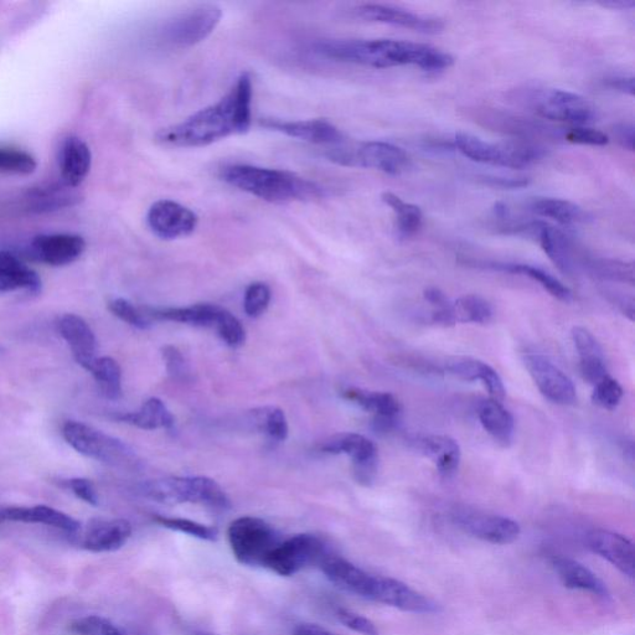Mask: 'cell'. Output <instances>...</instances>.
I'll use <instances>...</instances> for the list:
<instances>
[{
    "mask_svg": "<svg viewBox=\"0 0 635 635\" xmlns=\"http://www.w3.org/2000/svg\"><path fill=\"white\" fill-rule=\"evenodd\" d=\"M252 97V77L249 72H242L219 102L194 113L178 125L160 129L157 142L167 147L199 148L245 134L252 125Z\"/></svg>",
    "mask_w": 635,
    "mask_h": 635,
    "instance_id": "6da1fadb",
    "label": "cell"
},
{
    "mask_svg": "<svg viewBox=\"0 0 635 635\" xmlns=\"http://www.w3.org/2000/svg\"><path fill=\"white\" fill-rule=\"evenodd\" d=\"M220 178L231 187L273 204L314 200L323 195L316 183L287 170L235 164L221 169Z\"/></svg>",
    "mask_w": 635,
    "mask_h": 635,
    "instance_id": "7a4b0ae2",
    "label": "cell"
},
{
    "mask_svg": "<svg viewBox=\"0 0 635 635\" xmlns=\"http://www.w3.org/2000/svg\"><path fill=\"white\" fill-rule=\"evenodd\" d=\"M139 493L153 502L167 505L199 504L214 510H227L231 502L224 489L208 477H169L148 480Z\"/></svg>",
    "mask_w": 635,
    "mask_h": 635,
    "instance_id": "3957f363",
    "label": "cell"
},
{
    "mask_svg": "<svg viewBox=\"0 0 635 635\" xmlns=\"http://www.w3.org/2000/svg\"><path fill=\"white\" fill-rule=\"evenodd\" d=\"M513 100L531 108L544 120L566 122L583 127L596 120V108L585 97L557 89L528 87L516 90Z\"/></svg>",
    "mask_w": 635,
    "mask_h": 635,
    "instance_id": "277c9868",
    "label": "cell"
},
{
    "mask_svg": "<svg viewBox=\"0 0 635 635\" xmlns=\"http://www.w3.org/2000/svg\"><path fill=\"white\" fill-rule=\"evenodd\" d=\"M316 53L324 58L349 63L389 69L402 66L404 41L401 40H324L316 44Z\"/></svg>",
    "mask_w": 635,
    "mask_h": 635,
    "instance_id": "5b68a950",
    "label": "cell"
},
{
    "mask_svg": "<svg viewBox=\"0 0 635 635\" xmlns=\"http://www.w3.org/2000/svg\"><path fill=\"white\" fill-rule=\"evenodd\" d=\"M227 538L236 561L250 567H265L268 556L281 541L272 525L255 516L232 521Z\"/></svg>",
    "mask_w": 635,
    "mask_h": 635,
    "instance_id": "8992f818",
    "label": "cell"
},
{
    "mask_svg": "<svg viewBox=\"0 0 635 635\" xmlns=\"http://www.w3.org/2000/svg\"><path fill=\"white\" fill-rule=\"evenodd\" d=\"M63 436L65 441L82 456L113 467L136 466L137 456L131 447L84 422H66L63 427Z\"/></svg>",
    "mask_w": 635,
    "mask_h": 635,
    "instance_id": "52a82bcc",
    "label": "cell"
},
{
    "mask_svg": "<svg viewBox=\"0 0 635 635\" xmlns=\"http://www.w3.org/2000/svg\"><path fill=\"white\" fill-rule=\"evenodd\" d=\"M454 144L473 162L511 169H523L545 157V149L531 143L494 144L468 133H457Z\"/></svg>",
    "mask_w": 635,
    "mask_h": 635,
    "instance_id": "ba28073f",
    "label": "cell"
},
{
    "mask_svg": "<svg viewBox=\"0 0 635 635\" xmlns=\"http://www.w3.org/2000/svg\"><path fill=\"white\" fill-rule=\"evenodd\" d=\"M327 157L344 167L375 169L389 175H400L410 167V158L404 149L386 142H344L330 148Z\"/></svg>",
    "mask_w": 635,
    "mask_h": 635,
    "instance_id": "9c48e42d",
    "label": "cell"
},
{
    "mask_svg": "<svg viewBox=\"0 0 635 635\" xmlns=\"http://www.w3.org/2000/svg\"><path fill=\"white\" fill-rule=\"evenodd\" d=\"M324 541L313 534H298L281 540L268 556L265 569L283 577H291L319 565L327 556Z\"/></svg>",
    "mask_w": 635,
    "mask_h": 635,
    "instance_id": "30bf717a",
    "label": "cell"
},
{
    "mask_svg": "<svg viewBox=\"0 0 635 635\" xmlns=\"http://www.w3.org/2000/svg\"><path fill=\"white\" fill-rule=\"evenodd\" d=\"M223 18V10L215 4H200L178 15L165 25L164 43L175 48H190L208 38Z\"/></svg>",
    "mask_w": 635,
    "mask_h": 635,
    "instance_id": "8fae6325",
    "label": "cell"
},
{
    "mask_svg": "<svg viewBox=\"0 0 635 635\" xmlns=\"http://www.w3.org/2000/svg\"><path fill=\"white\" fill-rule=\"evenodd\" d=\"M320 451L329 454H347L353 462L356 482L370 487L378 477L379 452L375 443L358 433H339L322 443Z\"/></svg>",
    "mask_w": 635,
    "mask_h": 635,
    "instance_id": "7c38bea8",
    "label": "cell"
},
{
    "mask_svg": "<svg viewBox=\"0 0 635 635\" xmlns=\"http://www.w3.org/2000/svg\"><path fill=\"white\" fill-rule=\"evenodd\" d=\"M457 525L473 538L494 545H509L519 539L521 529L515 520L507 516L463 509L454 515Z\"/></svg>",
    "mask_w": 635,
    "mask_h": 635,
    "instance_id": "4fadbf2b",
    "label": "cell"
},
{
    "mask_svg": "<svg viewBox=\"0 0 635 635\" xmlns=\"http://www.w3.org/2000/svg\"><path fill=\"white\" fill-rule=\"evenodd\" d=\"M319 566L325 577L343 591L365 600L378 601L382 576L371 575L343 557L329 554Z\"/></svg>",
    "mask_w": 635,
    "mask_h": 635,
    "instance_id": "5bb4252c",
    "label": "cell"
},
{
    "mask_svg": "<svg viewBox=\"0 0 635 635\" xmlns=\"http://www.w3.org/2000/svg\"><path fill=\"white\" fill-rule=\"evenodd\" d=\"M524 363L541 394L556 405L575 404L577 391L572 380L559 366L540 354L525 355Z\"/></svg>",
    "mask_w": 635,
    "mask_h": 635,
    "instance_id": "9a60e30c",
    "label": "cell"
},
{
    "mask_svg": "<svg viewBox=\"0 0 635 635\" xmlns=\"http://www.w3.org/2000/svg\"><path fill=\"white\" fill-rule=\"evenodd\" d=\"M147 224L159 239L172 241L193 234L199 218L193 210L177 201L159 200L149 209Z\"/></svg>",
    "mask_w": 635,
    "mask_h": 635,
    "instance_id": "2e32d148",
    "label": "cell"
},
{
    "mask_svg": "<svg viewBox=\"0 0 635 635\" xmlns=\"http://www.w3.org/2000/svg\"><path fill=\"white\" fill-rule=\"evenodd\" d=\"M356 13L369 22L395 25V27L412 29L423 34L441 33L445 28V24L440 19L411 13L409 10L392 7V5L364 4L356 8Z\"/></svg>",
    "mask_w": 635,
    "mask_h": 635,
    "instance_id": "e0dca14e",
    "label": "cell"
},
{
    "mask_svg": "<svg viewBox=\"0 0 635 635\" xmlns=\"http://www.w3.org/2000/svg\"><path fill=\"white\" fill-rule=\"evenodd\" d=\"M133 533L125 519H95L86 526L80 539L82 549L91 552H113L122 549Z\"/></svg>",
    "mask_w": 635,
    "mask_h": 635,
    "instance_id": "ac0fdd59",
    "label": "cell"
},
{
    "mask_svg": "<svg viewBox=\"0 0 635 635\" xmlns=\"http://www.w3.org/2000/svg\"><path fill=\"white\" fill-rule=\"evenodd\" d=\"M262 126L299 141L319 144V146L337 147L345 142L343 132L327 120H265L262 121Z\"/></svg>",
    "mask_w": 635,
    "mask_h": 635,
    "instance_id": "d6986e66",
    "label": "cell"
},
{
    "mask_svg": "<svg viewBox=\"0 0 635 635\" xmlns=\"http://www.w3.org/2000/svg\"><path fill=\"white\" fill-rule=\"evenodd\" d=\"M588 547L629 578L634 577L632 541L623 535L604 529L591 530L586 536Z\"/></svg>",
    "mask_w": 635,
    "mask_h": 635,
    "instance_id": "ffe728a7",
    "label": "cell"
},
{
    "mask_svg": "<svg viewBox=\"0 0 635 635\" xmlns=\"http://www.w3.org/2000/svg\"><path fill=\"white\" fill-rule=\"evenodd\" d=\"M86 249V242L79 235L54 234L35 237L32 250L39 261L60 267L79 260Z\"/></svg>",
    "mask_w": 635,
    "mask_h": 635,
    "instance_id": "44dd1931",
    "label": "cell"
},
{
    "mask_svg": "<svg viewBox=\"0 0 635 635\" xmlns=\"http://www.w3.org/2000/svg\"><path fill=\"white\" fill-rule=\"evenodd\" d=\"M61 337L69 344L76 363L87 371L94 365L97 356V339L89 323L76 314H65L59 320Z\"/></svg>",
    "mask_w": 635,
    "mask_h": 635,
    "instance_id": "7402d4cb",
    "label": "cell"
},
{
    "mask_svg": "<svg viewBox=\"0 0 635 635\" xmlns=\"http://www.w3.org/2000/svg\"><path fill=\"white\" fill-rule=\"evenodd\" d=\"M476 118L485 127L493 131L513 134L516 137H559L555 128L544 123L529 120V118L510 115V113L495 110H477Z\"/></svg>",
    "mask_w": 635,
    "mask_h": 635,
    "instance_id": "603a6c76",
    "label": "cell"
},
{
    "mask_svg": "<svg viewBox=\"0 0 635 635\" xmlns=\"http://www.w3.org/2000/svg\"><path fill=\"white\" fill-rule=\"evenodd\" d=\"M5 521L24 524H41L51 528L66 531L69 534H77L81 530V524L72 516L58 509L36 505V507H12L0 510V524Z\"/></svg>",
    "mask_w": 635,
    "mask_h": 635,
    "instance_id": "cb8c5ba5",
    "label": "cell"
},
{
    "mask_svg": "<svg viewBox=\"0 0 635 635\" xmlns=\"http://www.w3.org/2000/svg\"><path fill=\"white\" fill-rule=\"evenodd\" d=\"M447 374L464 381L482 382L488 390L490 399L502 402L504 400L505 386L500 375L492 366L482 360L473 358H454L445 365Z\"/></svg>",
    "mask_w": 635,
    "mask_h": 635,
    "instance_id": "d4e9b609",
    "label": "cell"
},
{
    "mask_svg": "<svg viewBox=\"0 0 635 635\" xmlns=\"http://www.w3.org/2000/svg\"><path fill=\"white\" fill-rule=\"evenodd\" d=\"M572 340L580 356V371L583 380L595 386L607 378L608 371L603 349L590 330L583 327L573 328Z\"/></svg>",
    "mask_w": 635,
    "mask_h": 635,
    "instance_id": "484cf974",
    "label": "cell"
},
{
    "mask_svg": "<svg viewBox=\"0 0 635 635\" xmlns=\"http://www.w3.org/2000/svg\"><path fill=\"white\" fill-rule=\"evenodd\" d=\"M344 399L358 405L361 409L373 413L379 428H390L400 416L399 400L389 392L348 389L343 392Z\"/></svg>",
    "mask_w": 635,
    "mask_h": 635,
    "instance_id": "4316f807",
    "label": "cell"
},
{
    "mask_svg": "<svg viewBox=\"0 0 635 635\" xmlns=\"http://www.w3.org/2000/svg\"><path fill=\"white\" fill-rule=\"evenodd\" d=\"M417 448L430 458L437 471L445 478L457 473L462 452L458 442L445 435H428L417 438Z\"/></svg>",
    "mask_w": 635,
    "mask_h": 635,
    "instance_id": "83f0119b",
    "label": "cell"
},
{
    "mask_svg": "<svg viewBox=\"0 0 635 635\" xmlns=\"http://www.w3.org/2000/svg\"><path fill=\"white\" fill-rule=\"evenodd\" d=\"M221 309L223 308L208 303L175 308L143 307L144 313L152 322L153 320H167V322L188 324L201 328H214Z\"/></svg>",
    "mask_w": 635,
    "mask_h": 635,
    "instance_id": "f1b7e54d",
    "label": "cell"
},
{
    "mask_svg": "<svg viewBox=\"0 0 635 635\" xmlns=\"http://www.w3.org/2000/svg\"><path fill=\"white\" fill-rule=\"evenodd\" d=\"M92 154L89 146L80 138H67L61 148V178L71 188L84 182L91 170Z\"/></svg>",
    "mask_w": 635,
    "mask_h": 635,
    "instance_id": "f546056e",
    "label": "cell"
},
{
    "mask_svg": "<svg viewBox=\"0 0 635 635\" xmlns=\"http://www.w3.org/2000/svg\"><path fill=\"white\" fill-rule=\"evenodd\" d=\"M554 569L566 587L592 593V595L602 598L609 597L606 583L580 562L567 559V557H557L554 560Z\"/></svg>",
    "mask_w": 635,
    "mask_h": 635,
    "instance_id": "4dcf8cb0",
    "label": "cell"
},
{
    "mask_svg": "<svg viewBox=\"0 0 635 635\" xmlns=\"http://www.w3.org/2000/svg\"><path fill=\"white\" fill-rule=\"evenodd\" d=\"M477 415L485 431L498 445L509 447L514 441L515 421L502 402L493 399L479 402Z\"/></svg>",
    "mask_w": 635,
    "mask_h": 635,
    "instance_id": "1f68e13d",
    "label": "cell"
},
{
    "mask_svg": "<svg viewBox=\"0 0 635 635\" xmlns=\"http://www.w3.org/2000/svg\"><path fill=\"white\" fill-rule=\"evenodd\" d=\"M25 289L30 293L41 291V280L25 263L9 252H0V292Z\"/></svg>",
    "mask_w": 635,
    "mask_h": 635,
    "instance_id": "d6a6232c",
    "label": "cell"
},
{
    "mask_svg": "<svg viewBox=\"0 0 635 635\" xmlns=\"http://www.w3.org/2000/svg\"><path fill=\"white\" fill-rule=\"evenodd\" d=\"M478 266L489 268V270L502 271L511 273V275H520L531 278L538 282L539 285L549 292L552 297L559 299L561 302L572 301V292L564 283L557 280L556 277L550 275L549 272L542 270L540 267L521 265V263H502V262H483Z\"/></svg>",
    "mask_w": 635,
    "mask_h": 635,
    "instance_id": "836d02e7",
    "label": "cell"
},
{
    "mask_svg": "<svg viewBox=\"0 0 635 635\" xmlns=\"http://www.w3.org/2000/svg\"><path fill=\"white\" fill-rule=\"evenodd\" d=\"M81 195L76 188L65 183L46 185L30 191L27 198V208L34 213H50V211L69 208L80 203Z\"/></svg>",
    "mask_w": 635,
    "mask_h": 635,
    "instance_id": "e575fe53",
    "label": "cell"
},
{
    "mask_svg": "<svg viewBox=\"0 0 635 635\" xmlns=\"http://www.w3.org/2000/svg\"><path fill=\"white\" fill-rule=\"evenodd\" d=\"M535 239L539 241L541 249L544 250L552 263L559 268V271L569 275L572 271L573 261L570 241L564 232L556 227L538 220Z\"/></svg>",
    "mask_w": 635,
    "mask_h": 635,
    "instance_id": "d590c367",
    "label": "cell"
},
{
    "mask_svg": "<svg viewBox=\"0 0 635 635\" xmlns=\"http://www.w3.org/2000/svg\"><path fill=\"white\" fill-rule=\"evenodd\" d=\"M118 421L127 423L141 430H158V428H165V430H172L174 427V417L172 412L168 410L162 400L153 397L144 402L141 409L136 412L123 413L118 415Z\"/></svg>",
    "mask_w": 635,
    "mask_h": 635,
    "instance_id": "8d00e7d4",
    "label": "cell"
},
{
    "mask_svg": "<svg viewBox=\"0 0 635 635\" xmlns=\"http://www.w3.org/2000/svg\"><path fill=\"white\" fill-rule=\"evenodd\" d=\"M530 210L541 218L554 220L564 226L585 224L590 220V216L581 206L562 199H535L530 204Z\"/></svg>",
    "mask_w": 635,
    "mask_h": 635,
    "instance_id": "74e56055",
    "label": "cell"
},
{
    "mask_svg": "<svg viewBox=\"0 0 635 635\" xmlns=\"http://www.w3.org/2000/svg\"><path fill=\"white\" fill-rule=\"evenodd\" d=\"M89 373L94 376L106 399H120L122 396V370L115 359L110 358V356L97 358Z\"/></svg>",
    "mask_w": 635,
    "mask_h": 635,
    "instance_id": "f35d334b",
    "label": "cell"
},
{
    "mask_svg": "<svg viewBox=\"0 0 635 635\" xmlns=\"http://www.w3.org/2000/svg\"><path fill=\"white\" fill-rule=\"evenodd\" d=\"M381 200L396 214L397 231L402 239L415 235L421 229L423 216L418 206L405 203L400 196L390 191L382 194Z\"/></svg>",
    "mask_w": 635,
    "mask_h": 635,
    "instance_id": "ab89813d",
    "label": "cell"
},
{
    "mask_svg": "<svg viewBox=\"0 0 635 635\" xmlns=\"http://www.w3.org/2000/svg\"><path fill=\"white\" fill-rule=\"evenodd\" d=\"M452 311L456 323L487 324L494 314L492 304L476 294L458 298L452 304Z\"/></svg>",
    "mask_w": 635,
    "mask_h": 635,
    "instance_id": "60d3db41",
    "label": "cell"
},
{
    "mask_svg": "<svg viewBox=\"0 0 635 635\" xmlns=\"http://www.w3.org/2000/svg\"><path fill=\"white\" fill-rule=\"evenodd\" d=\"M257 430L272 440L283 442L288 437V422L285 412L275 406L260 407L251 413Z\"/></svg>",
    "mask_w": 635,
    "mask_h": 635,
    "instance_id": "b9f144b4",
    "label": "cell"
},
{
    "mask_svg": "<svg viewBox=\"0 0 635 635\" xmlns=\"http://www.w3.org/2000/svg\"><path fill=\"white\" fill-rule=\"evenodd\" d=\"M591 270L603 280L628 283L633 286L635 281L634 263L619 260H611V258H600L590 263Z\"/></svg>",
    "mask_w": 635,
    "mask_h": 635,
    "instance_id": "7bdbcfd3",
    "label": "cell"
},
{
    "mask_svg": "<svg viewBox=\"0 0 635 635\" xmlns=\"http://www.w3.org/2000/svg\"><path fill=\"white\" fill-rule=\"evenodd\" d=\"M154 521L162 525L163 528L179 531V533L187 534L200 540L215 541L219 536V531L214 528V526L196 523V521L189 519L168 518V516L156 515L154 516Z\"/></svg>",
    "mask_w": 635,
    "mask_h": 635,
    "instance_id": "ee69618b",
    "label": "cell"
},
{
    "mask_svg": "<svg viewBox=\"0 0 635 635\" xmlns=\"http://www.w3.org/2000/svg\"><path fill=\"white\" fill-rule=\"evenodd\" d=\"M38 168L35 158L20 149L0 147V173L29 175Z\"/></svg>",
    "mask_w": 635,
    "mask_h": 635,
    "instance_id": "f6af8a7d",
    "label": "cell"
},
{
    "mask_svg": "<svg viewBox=\"0 0 635 635\" xmlns=\"http://www.w3.org/2000/svg\"><path fill=\"white\" fill-rule=\"evenodd\" d=\"M214 329L226 345L231 348H239L245 343L246 333L239 319L234 314L221 309L218 319H216Z\"/></svg>",
    "mask_w": 635,
    "mask_h": 635,
    "instance_id": "bcb514c9",
    "label": "cell"
},
{
    "mask_svg": "<svg viewBox=\"0 0 635 635\" xmlns=\"http://www.w3.org/2000/svg\"><path fill=\"white\" fill-rule=\"evenodd\" d=\"M108 309H110L113 316L123 320L134 328L148 329L151 328L152 320L146 316L143 311V307L134 306L127 299L117 298L108 303Z\"/></svg>",
    "mask_w": 635,
    "mask_h": 635,
    "instance_id": "7dc6e473",
    "label": "cell"
},
{
    "mask_svg": "<svg viewBox=\"0 0 635 635\" xmlns=\"http://www.w3.org/2000/svg\"><path fill=\"white\" fill-rule=\"evenodd\" d=\"M592 392V401L604 410H616L623 399L624 391L616 379L607 376L598 382Z\"/></svg>",
    "mask_w": 635,
    "mask_h": 635,
    "instance_id": "c3c4849f",
    "label": "cell"
},
{
    "mask_svg": "<svg viewBox=\"0 0 635 635\" xmlns=\"http://www.w3.org/2000/svg\"><path fill=\"white\" fill-rule=\"evenodd\" d=\"M425 299L432 306L431 320L442 327H452L456 324L453 318L452 303L440 289L431 287L423 293Z\"/></svg>",
    "mask_w": 635,
    "mask_h": 635,
    "instance_id": "681fc988",
    "label": "cell"
},
{
    "mask_svg": "<svg viewBox=\"0 0 635 635\" xmlns=\"http://www.w3.org/2000/svg\"><path fill=\"white\" fill-rule=\"evenodd\" d=\"M69 631L75 635H125L115 624L100 616L75 619L70 623Z\"/></svg>",
    "mask_w": 635,
    "mask_h": 635,
    "instance_id": "f907efd6",
    "label": "cell"
},
{
    "mask_svg": "<svg viewBox=\"0 0 635 635\" xmlns=\"http://www.w3.org/2000/svg\"><path fill=\"white\" fill-rule=\"evenodd\" d=\"M271 289L266 283L255 282L246 288L244 308L250 318L261 317L271 302Z\"/></svg>",
    "mask_w": 635,
    "mask_h": 635,
    "instance_id": "816d5d0a",
    "label": "cell"
},
{
    "mask_svg": "<svg viewBox=\"0 0 635 635\" xmlns=\"http://www.w3.org/2000/svg\"><path fill=\"white\" fill-rule=\"evenodd\" d=\"M567 142L583 144V146L603 147L609 142L606 133L588 127L570 128L564 133Z\"/></svg>",
    "mask_w": 635,
    "mask_h": 635,
    "instance_id": "f5cc1de1",
    "label": "cell"
},
{
    "mask_svg": "<svg viewBox=\"0 0 635 635\" xmlns=\"http://www.w3.org/2000/svg\"><path fill=\"white\" fill-rule=\"evenodd\" d=\"M337 618L343 626L351 629L361 635H379L378 628L370 619L361 616L359 613L349 611V609L339 608L337 609Z\"/></svg>",
    "mask_w": 635,
    "mask_h": 635,
    "instance_id": "db71d44e",
    "label": "cell"
},
{
    "mask_svg": "<svg viewBox=\"0 0 635 635\" xmlns=\"http://www.w3.org/2000/svg\"><path fill=\"white\" fill-rule=\"evenodd\" d=\"M162 355L165 366H167L168 374L172 376L174 380L187 379L188 366L187 363H185L184 356L177 348L168 345V347L163 348Z\"/></svg>",
    "mask_w": 635,
    "mask_h": 635,
    "instance_id": "11a10c76",
    "label": "cell"
},
{
    "mask_svg": "<svg viewBox=\"0 0 635 635\" xmlns=\"http://www.w3.org/2000/svg\"><path fill=\"white\" fill-rule=\"evenodd\" d=\"M67 484H69V488L77 498L84 500L87 504L94 505V507L98 505V494L96 492L95 485L92 484L91 480L85 478H74L69 480Z\"/></svg>",
    "mask_w": 635,
    "mask_h": 635,
    "instance_id": "9f6ffc18",
    "label": "cell"
},
{
    "mask_svg": "<svg viewBox=\"0 0 635 635\" xmlns=\"http://www.w3.org/2000/svg\"><path fill=\"white\" fill-rule=\"evenodd\" d=\"M479 182H482L488 187L499 189H521L528 187L530 180L528 178H510V177H495V175H483L479 177Z\"/></svg>",
    "mask_w": 635,
    "mask_h": 635,
    "instance_id": "6f0895ef",
    "label": "cell"
},
{
    "mask_svg": "<svg viewBox=\"0 0 635 635\" xmlns=\"http://www.w3.org/2000/svg\"><path fill=\"white\" fill-rule=\"evenodd\" d=\"M613 134L619 146L629 152H634V126L632 123H619L613 128Z\"/></svg>",
    "mask_w": 635,
    "mask_h": 635,
    "instance_id": "680465c9",
    "label": "cell"
},
{
    "mask_svg": "<svg viewBox=\"0 0 635 635\" xmlns=\"http://www.w3.org/2000/svg\"><path fill=\"white\" fill-rule=\"evenodd\" d=\"M609 89L617 92H621V94L634 96V77L633 76H613L608 77L606 81H604Z\"/></svg>",
    "mask_w": 635,
    "mask_h": 635,
    "instance_id": "91938a15",
    "label": "cell"
},
{
    "mask_svg": "<svg viewBox=\"0 0 635 635\" xmlns=\"http://www.w3.org/2000/svg\"><path fill=\"white\" fill-rule=\"evenodd\" d=\"M293 635H334L318 624L302 623L294 629Z\"/></svg>",
    "mask_w": 635,
    "mask_h": 635,
    "instance_id": "94428289",
    "label": "cell"
},
{
    "mask_svg": "<svg viewBox=\"0 0 635 635\" xmlns=\"http://www.w3.org/2000/svg\"><path fill=\"white\" fill-rule=\"evenodd\" d=\"M600 5L613 10H628L635 7V2L634 0H607V2H601Z\"/></svg>",
    "mask_w": 635,
    "mask_h": 635,
    "instance_id": "6125c7cd",
    "label": "cell"
},
{
    "mask_svg": "<svg viewBox=\"0 0 635 635\" xmlns=\"http://www.w3.org/2000/svg\"><path fill=\"white\" fill-rule=\"evenodd\" d=\"M195 635H216V634H211V633H198V634H195Z\"/></svg>",
    "mask_w": 635,
    "mask_h": 635,
    "instance_id": "be15d7a7",
    "label": "cell"
}]
</instances>
